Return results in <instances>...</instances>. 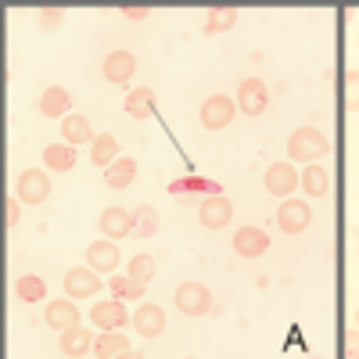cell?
Listing matches in <instances>:
<instances>
[{
    "label": "cell",
    "instance_id": "obj_1",
    "mask_svg": "<svg viewBox=\"0 0 359 359\" xmlns=\"http://www.w3.org/2000/svg\"><path fill=\"white\" fill-rule=\"evenodd\" d=\"M331 155V140H327L320 130L313 126H298L291 137H287V158L291 162H306V165H316L320 158Z\"/></svg>",
    "mask_w": 359,
    "mask_h": 359
},
{
    "label": "cell",
    "instance_id": "obj_2",
    "mask_svg": "<svg viewBox=\"0 0 359 359\" xmlns=\"http://www.w3.org/2000/svg\"><path fill=\"white\" fill-rule=\"evenodd\" d=\"M176 309L184 313V316H205V313H212V291H208L201 280H187V284H180L176 287Z\"/></svg>",
    "mask_w": 359,
    "mask_h": 359
},
{
    "label": "cell",
    "instance_id": "obj_3",
    "mask_svg": "<svg viewBox=\"0 0 359 359\" xmlns=\"http://www.w3.org/2000/svg\"><path fill=\"white\" fill-rule=\"evenodd\" d=\"M50 176L43 172V169H25V172H18V180H15V198L22 201V205H43L47 198H50Z\"/></svg>",
    "mask_w": 359,
    "mask_h": 359
},
{
    "label": "cell",
    "instance_id": "obj_4",
    "mask_svg": "<svg viewBox=\"0 0 359 359\" xmlns=\"http://www.w3.org/2000/svg\"><path fill=\"white\" fill-rule=\"evenodd\" d=\"M233 115H237V101L226 97V94H212L205 104H201V126L205 130H226L233 123Z\"/></svg>",
    "mask_w": 359,
    "mask_h": 359
},
{
    "label": "cell",
    "instance_id": "obj_5",
    "mask_svg": "<svg viewBox=\"0 0 359 359\" xmlns=\"http://www.w3.org/2000/svg\"><path fill=\"white\" fill-rule=\"evenodd\" d=\"M62 284H65V298L83 302V298H94L101 291V273H94L90 266H72Z\"/></svg>",
    "mask_w": 359,
    "mask_h": 359
},
{
    "label": "cell",
    "instance_id": "obj_6",
    "mask_svg": "<svg viewBox=\"0 0 359 359\" xmlns=\"http://www.w3.org/2000/svg\"><path fill=\"white\" fill-rule=\"evenodd\" d=\"M262 184H266V191H269V194L287 198V194H294V191H298V184H302V176H298L294 162H273V165L266 169Z\"/></svg>",
    "mask_w": 359,
    "mask_h": 359
},
{
    "label": "cell",
    "instance_id": "obj_7",
    "mask_svg": "<svg viewBox=\"0 0 359 359\" xmlns=\"http://www.w3.org/2000/svg\"><path fill=\"white\" fill-rule=\"evenodd\" d=\"M313 223V208L302 198H284V205L277 208V226L284 233H302Z\"/></svg>",
    "mask_w": 359,
    "mask_h": 359
},
{
    "label": "cell",
    "instance_id": "obj_8",
    "mask_svg": "<svg viewBox=\"0 0 359 359\" xmlns=\"http://www.w3.org/2000/svg\"><path fill=\"white\" fill-rule=\"evenodd\" d=\"M233 101H237V108H241L245 115H262L269 108V90H266L262 79L248 76V79H241V86H237V97Z\"/></svg>",
    "mask_w": 359,
    "mask_h": 359
},
{
    "label": "cell",
    "instance_id": "obj_9",
    "mask_svg": "<svg viewBox=\"0 0 359 359\" xmlns=\"http://www.w3.org/2000/svg\"><path fill=\"white\" fill-rule=\"evenodd\" d=\"M97 230L108 237V241H123V237H130V233H133V212H130V208L111 205V208H104V212H101Z\"/></svg>",
    "mask_w": 359,
    "mask_h": 359
},
{
    "label": "cell",
    "instance_id": "obj_10",
    "mask_svg": "<svg viewBox=\"0 0 359 359\" xmlns=\"http://www.w3.org/2000/svg\"><path fill=\"white\" fill-rule=\"evenodd\" d=\"M198 219L205 230H223L230 219H233V205L223 198V194H208L198 208Z\"/></svg>",
    "mask_w": 359,
    "mask_h": 359
},
{
    "label": "cell",
    "instance_id": "obj_11",
    "mask_svg": "<svg viewBox=\"0 0 359 359\" xmlns=\"http://www.w3.org/2000/svg\"><path fill=\"white\" fill-rule=\"evenodd\" d=\"M90 323L101 327V331H118V327L130 323V309L118 302V298H108V302H97L90 309Z\"/></svg>",
    "mask_w": 359,
    "mask_h": 359
},
{
    "label": "cell",
    "instance_id": "obj_12",
    "mask_svg": "<svg viewBox=\"0 0 359 359\" xmlns=\"http://www.w3.org/2000/svg\"><path fill=\"white\" fill-rule=\"evenodd\" d=\"M118 262H123V255H118V245L115 241H94L86 245V266L94 269V273H115Z\"/></svg>",
    "mask_w": 359,
    "mask_h": 359
},
{
    "label": "cell",
    "instance_id": "obj_13",
    "mask_svg": "<svg viewBox=\"0 0 359 359\" xmlns=\"http://www.w3.org/2000/svg\"><path fill=\"white\" fill-rule=\"evenodd\" d=\"M130 323H133V331H137L140 338H158V334L165 331V313H162L155 302H140L137 313L130 316Z\"/></svg>",
    "mask_w": 359,
    "mask_h": 359
},
{
    "label": "cell",
    "instance_id": "obj_14",
    "mask_svg": "<svg viewBox=\"0 0 359 359\" xmlns=\"http://www.w3.org/2000/svg\"><path fill=\"white\" fill-rule=\"evenodd\" d=\"M43 320L50 331H72V327H79V306L72 298H57V302H47Z\"/></svg>",
    "mask_w": 359,
    "mask_h": 359
},
{
    "label": "cell",
    "instance_id": "obj_15",
    "mask_svg": "<svg viewBox=\"0 0 359 359\" xmlns=\"http://www.w3.org/2000/svg\"><path fill=\"white\" fill-rule=\"evenodd\" d=\"M266 248H269V237H266V230H259V226H241V230L233 233V252H237V255L259 259V255H266Z\"/></svg>",
    "mask_w": 359,
    "mask_h": 359
},
{
    "label": "cell",
    "instance_id": "obj_16",
    "mask_svg": "<svg viewBox=\"0 0 359 359\" xmlns=\"http://www.w3.org/2000/svg\"><path fill=\"white\" fill-rule=\"evenodd\" d=\"M57 345H62V352L69 359H83L86 352H94V331H86V327H72V331H62V338H57Z\"/></svg>",
    "mask_w": 359,
    "mask_h": 359
},
{
    "label": "cell",
    "instance_id": "obj_17",
    "mask_svg": "<svg viewBox=\"0 0 359 359\" xmlns=\"http://www.w3.org/2000/svg\"><path fill=\"white\" fill-rule=\"evenodd\" d=\"M133 72H137V57L130 50H111L104 57V79L108 83H130Z\"/></svg>",
    "mask_w": 359,
    "mask_h": 359
},
{
    "label": "cell",
    "instance_id": "obj_18",
    "mask_svg": "<svg viewBox=\"0 0 359 359\" xmlns=\"http://www.w3.org/2000/svg\"><path fill=\"white\" fill-rule=\"evenodd\" d=\"M40 111L47 118H65L72 115V94L65 86H47L43 90V97H40Z\"/></svg>",
    "mask_w": 359,
    "mask_h": 359
},
{
    "label": "cell",
    "instance_id": "obj_19",
    "mask_svg": "<svg viewBox=\"0 0 359 359\" xmlns=\"http://www.w3.org/2000/svg\"><path fill=\"white\" fill-rule=\"evenodd\" d=\"M123 108H126L130 118H137V123H147V118L155 115V90H147V86L130 90V97L123 101Z\"/></svg>",
    "mask_w": 359,
    "mask_h": 359
},
{
    "label": "cell",
    "instance_id": "obj_20",
    "mask_svg": "<svg viewBox=\"0 0 359 359\" xmlns=\"http://www.w3.org/2000/svg\"><path fill=\"white\" fill-rule=\"evenodd\" d=\"M62 137H65V144H94V126H90V118L86 115H79V111H72V115H65L62 118Z\"/></svg>",
    "mask_w": 359,
    "mask_h": 359
},
{
    "label": "cell",
    "instance_id": "obj_21",
    "mask_svg": "<svg viewBox=\"0 0 359 359\" xmlns=\"http://www.w3.org/2000/svg\"><path fill=\"white\" fill-rule=\"evenodd\" d=\"M43 165L50 169V172H69L72 165H76V147L72 144H47L43 147Z\"/></svg>",
    "mask_w": 359,
    "mask_h": 359
},
{
    "label": "cell",
    "instance_id": "obj_22",
    "mask_svg": "<svg viewBox=\"0 0 359 359\" xmlns=\"http://www.w3.org/2000/svg\"><path fill=\"white\" fill-rule=\"evenodd\" d=\"M104 180H108V187H111V191L130 187L133 180H137V158H115V162L104 169Z\"/></svg>",
    "mask_w": 359,
    "mask_h": 359
},
{
    "label": "cell",
    "instance_id": "obj_23",
    "mask_svg": "<svg viewBox=\"0 0 359 359\" xmlns=\"http://www.w3.org/2000/svg\"><path fill=\"white\" fill-rule=\"evenodd\" d=\"M115 158H123V155H118V140L111 133L94 137V144H90V162H94L97 169H108Z\"/></svg>",
    "mask_w": 359,
    "mask_h": 359
},
{
    "label": "cell",
    "instance_id": "obj_24",
    "mask_svg": "<svg viewBox=\"0 0 359 359\" xmlns=\"http://www.w3.org/2000/svg\"><path fill=\"white\" fill-rule=\"evenodd\" d=\"M108 291H111V298H118V302H140L144 298V284L133 280L130 273H111Z\"/></svg>",
    "mask_w": 359,
    "mask_h": 359
},
{
    "label": "cell",
    "instance_id": "obj_25",
    "mask_svg": "<svg viewBox=\"0 0 359 359\" xmlns=\"http://www.w3.org/2000/svg\"><path fill=\"white\" fill-rule=\"evenodd\" d=\"M123 352H130V338L118 334V331H101V338L94 341V355L97 359H115Z\"/></svg>",
    "mask_w": 359,
    "mask_h": 359
},
{
    "label": "cell",
    "instance_id": "obj_26",
    "mask_svg": "<svg viewBox=\"0 0 359 359\" xmlns=\"http://www.w3.org/2000/svg\"><path fill=\"white\" fill-rule=\"evenodd\" d=\"M298 187H302L309 198H323L327 194V187H331V176H327V169L316 162V165H306L302 169V184H298Z\"/></svg>",
    "mask_w": 359,
    "mask_h": 359
},
{
    "label": "cell",
    "instance_id": "obj_27",
    "mask_svg": "<svg viewBox=\"0 0 359 359\" xmlns=\"http://www.w3.org/2000/svg\"><path fill=\"white\" fill-rule=\"evenodd\" d=\"M15 294H18V302H43V298H47V284L36 273H25V277L15 280Z\"/></svg>",
    "mask_w": 359,
    "mask_h": 359
},
{
    "label": "cell",
    "instance_id": "obj_28",
    "mask_svg": "<svg viewBox=\"0 0 359 359\" xmlns=\"http://www.w3.org/2000/svg\"><path fill=\"white\" fill-rule=\"evenodd\" d=\"M237 8H208V18H205V33L216 36V33H226V29L237 25Z\"/></svg>",
    "mask_w": 359,
    "mask_h": 359
},
{
    "label": "cell",
    "instance_id": "obj_29",
    "mask_svg": "<svg viewBox=\"0 0 359 359\" xmlns=\"http://www.w3.org/2000/svg\"><path fill=\"white\" fill-rule=\"evenodd\" d=\"M172 194H187V191H205V194H219V184L208 176H184V180H172L169 184Z\"/></svg>",
    "mask_w": 359,
    "mask_h": 359
},
{
    "label": "cell",
    "instance_id": "obj_30",
    "mask_svg": "<svg viewBox=\"0 0 359 359\" xmlns=\"http://www.w3.org/2000/svg\"><path fill=\"white\" fill-rule=\"evenodd\" d=\"M133 233L137 237H155L158 233V212H155L151 205L133 208Z\"/></svg>",
    "mask_w": 359,
    "mask_h": 359
},
{
    "label": "cell",
    "instance_id": "obj_31",
    "mask_svg": "<svg viewBox=\"0 0 359 359\" xmlns=\"http://www.w3.org/2000/svg\"><path fill=\"white\" fill-rule=\"evenodd\" d=\"M126 273H130L133 280L147 284V280L155 277V259H151V255H133V259H130V266H126Z\"/></svg>",
    "mask_w": 359,
    "mask_h": 359
},
{
    "label": "cell",
    "instance_id": "obj_32",
    "mask_svg": "<svg viewBox=\"0 0 359 359\" xmlns=\"http://www.w3.org/2000/svg\"><path fill=\"white\" fill-rule=\"evenodd\" d=\"M345 108L359 111V69H345Z\"/></svg>",
    "mask_w": 359,
    "mask_h": 359
},
{
    "label": "cell",
    "instance_id": "obj_33",
    "mask_svg": "<svg viewBox=\"0 0 359 359\" xmlns=\"http://www.w3.org/2000/svg\"><path fill=\"white\" fill-rule=\"evenodd\" d=\"M62 18H65V11H57V8H43L40 11V25L43 29H57V25H62Z\"/></svg>",
    "mask_w": 359,
    "mask_h": 359
},
{
    "label": "cell",
    "instance_id": "obj_34",
    "mask_svg": "<svg viewBox=\"0 0 359 359\" xmlns=\"http://www.w3.org/2000/svg\"><path fill=\"white\" fill-rule=\"evenodd\" d=\"M22 219V201H15V194L8 198V230H15Z\"/></svg>",
    "mask_w": 359,
    "mask_h": 359
},
{
    "label": "cell",
    "instance_id": "obj_35",
    "mask_svg": "<svg viewBox=\"0 0 359 359\" xmlns=\"http://www.w3.org/2000/svg\"><path fill=\"white\" fill-rule=\"evenodd\" d=\"M123 15H126L130 22H140V18L151 15V8H123Z\"/></svg>",
    "mask_w": 359,
    "mask_h": 359
},
{
    "label": "cell",
    "instance_id": "obj_36",
    "mask_svg": "<svg viewBox=\"0 0 359 359\" xmlns=\"http://www.w3.org/2000/svg\"><path fill=\"white\" fill-rule=\"evenodd\" d=\"M345 355H348V359H359V331H352V338H348V348H345Z\"/></svg>",
    "mask_w": 359,
    "mask_h": 359
},
{
    "label": "cell",
    "instance_id": "obj_37",
    "mask_svg": "<svg viewBox=\"0 0 359 359\" xmlns=\"http://www.w3.org/2000/svg\"><path fill=\"white\" fill-rule=\"evenodd\" d=\"M115 359H144V355H140V352H133V348H130V352H123V355H115Z\"/></svg>",
    "mask_w": 359,
    "mask_h": 359
},
{
    "label": "cell",
    "instance_id": "obj_38",
    "mask_svg": "<svg viewBox=\"0 0 359 359\" xmlns=\"http://www.w3.org/2000/svg\"><path fill=\"white\" fill-rule=\"evenodd\" d=\"M355 327H359V309H355Z\"/></svg>",
    "mask_w": 359,
    "mask_h": 359
}]
</instances>
